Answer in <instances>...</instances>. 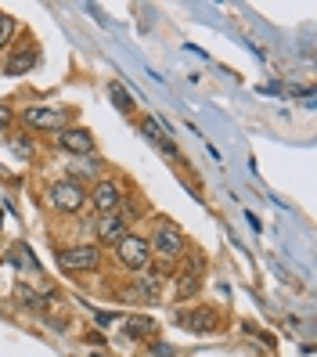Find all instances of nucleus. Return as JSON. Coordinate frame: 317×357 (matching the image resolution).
<instances>
[{"label": "nucleus", "instance_id": "nucleus-1", "mask_svg": "<svg viewBox=\"0 0 317 357\" xmlns=\"http://www.w3.org/2000/svg\"><path fill=\"white\" fill-rule=\"evenodd\" d=\"M116 253L130 271H141L148 264V257H152V245H148L144 238H137V235H126V238L116 242Z\"/></svg>", "mask_w": 317, "mask_h": 357}, {"label": "nucleus", "instance_id": "nucleus-2", "mask_svg": "<svg viewBox=\"0 0 317 357\" xmlns=\"http://www.w3.org/2000/svg\"><path fill=\"white\" fill-rule=\"evenodd\" d=\"M51 202L58 209H65V213H76V209H83V202H87V192H83L76 181H58L51 188Z\"/></svg>", "mask_w": 317, "mask_h": 357}, {"label": "nucleus", "instance_id": "nucleus-3", "mask_svg": "<svg viewBox=\"0 0 317 357\" xmlns=\"http://www.w3.org/2000/svg\"><path fill=\"white\" fill-rule=\"evenodd\" d=\"M58 267L61 271H91L98 267V249L94 245H72L58 253Z\"/></svg>", "mask_w": 317, "mask_h": 357}, {"label": "nucleus", "instance_id": "nucleus-4", "mask_svg": "<svg viewBox=\"0 0 317 357\" xmlns=\"http://www.w3.org/2000/svg\"><path fill=\"white\" fill-rule=\"evenodd\" d=\"M26 119V127L29 130H65V112H58V109H26L22 112Z\"/></svg>", "mask_w": 317, "mask_h": 357}, {"label": "nucleus", "instance_id": "nucleus-5", "mask_svg": "<svg viewBox=\"0 0 317 357\" xmlns=\"http://www.w3.org/2000/svg\"><path fill=\"white\" fill-rule=\"evenodd\" d=\"M98 238H101L105 245H116L119 238H126V217H119V213H105V217L98 220Z\"/></svg>", "mask_w": 317, "mask_h": 357}, {"label": "nucleus", "instance_id": "nucleus-6", "mask_svg": "<svg viewBox=\"0 0 317 357\" xmlns=\"http://www.w3.org/2000/svg\"><path fill=\"white\" fill-rule=\"evenodd\" d=\"M119 202H123L119 184H112V181H98L94 184V206L101 209V213H116Z\"/></svg>", "mask_w": 317, "mask_h": 357}, {"label": "nucleus", "instance_id": "nucleus-7", "mask_svg": "<svg viewBox=\"0 0 317 357\" xmlns=\"http://www.w3.org/2000/svg\"><path fill=\"white\" fill-rule=\"evenodd\" d=\"M155 249L162 257H180L184 253V238H180V231L177 227H170V224H162L159 231H155Z\"/></svg>", "mask_w": 317, "mask_h": 357}, {"label": "nucleus", "instance_id": "nucleus-8", "mask_svg": "<svg viewBox=\"0 0 317 357\" xmlns=\"http://www.w3.org/2000/svg\"><path fill=\"white\" fill-rule=\"evenodd\" d=\"M61 149L72 152V155H91L94 152V137L87 130H61Z\"/></svg>", "mask_w": 317, "mask_h": 357}, {"label": "nucleus", "instance_id": "nucleus-9", "mask_svg": "<svg viewBox=\"0 0 317 357\" xmlns=\"http://www.w3.org/2000/svg\"><path fill=\"white\" fill-rule=\"evenodd\" d=\"M33 66H36V51H33V47H26V51H18V54H11V58H8V76L33 73Z\"/></svg>", "mask_w": 317, "mask_h": 357}, {"label": "nucleus", "instance_id": "nucleus-10", "mask_svg": "<svg viewBox=\"0 0 317 357\" xmlns=\"http://www.w3.org/2000/svg\"><path fill=\"white\" fill-rule=\"evenodd\" d=\"M109 94H112V101H116V109H123V112H130V109H134L130 94H126V91L119 87V83H112V87H109Z\"/></svg>", "mask_w": 317, "mask_h": 357}, {"label": "nucleus", "instance_id": "nucleus-11", "mask_svg": "<svg viewBox=\"0 0 317 357\" xmlns=\"http://www.w3.org/2000/svg\"><path fill=\"white\" fill-rule=\"evenodd\" d=\"M199 289V275H195V271H192V275H187L180 285H177V300H187V296H192V292Z\"/></svg>", "mask_w": 317, "mask_h": 357}, {"label": "nucleus", "instance_id": "nucleus-12", "mask_svg": "<svg viewBox=\"0 0 317 357\" xmlns=\"http://www.w3.org/2000/svg\"><path fill=\"white\" fill-rule=\"evenodd\" d=\"M126 332H130V335H148V332H152V321H148V318H130V321H126Z\"/></svg>", "mask_w": 317, "mask_h": 357}, {"label": "nucleus", "instance_id": "nucleus-13", "mask_svg": "<svg viewBox=\"0 0 317 357\" xmlns=\"http://www.w3.org/2000/svg\"><path fill=\"white\" fill-rule=\"evenodd\" d=\"M11 33H15V18L11 15H0V47L11 40Z\"/></svg>", "mask_w": 317, "mask_h": 357}, {"label": "nucleus", "instance_id": "nucleus-14", "mask_svg": "<svg viewBox=\"0 0 317 357\" xmlns=\"http://www.w3.org/2000/svg\"><path fill=\"white\" fill-rule=\"evenodd\" d=\"M209 321H213V318H209L206 310H199V314H192V318H187V328H192V332H202V328H209Z\"/></svg>", "mask_w": 317, "mask_h": 357}, {"label": "nucleus", "instance_id": "nucleus-15", "mask_svg": "<svg viewBox=\"0 0 317 357\" xmlns=\"http://www.w3.org/2000/svg\"><path fill=\"white\" fill-rule=\"evenodd\" d=\"M72 174H91V177H94V174H98V162H94V159H91V162H72Z\"/></svg>", "mask_w": 317, "mask_h": 357}, {"label": "nucleus", "instance_id": "nucleus-16", "mask_svg": "<svg viewBox=\"0 0 317 357\" xmlns=\"http://www.w3.org/2000/svg\"><path fill=\"white\" fill-rule=\"evenodd\" d=\"M8 123H11V109H4V105H0V130H4Z\"/></svg>", "mask_w": 317, "mask_h": 357}, {"label": "nucleus", "instance_id": "nucleus-17", "mask_svg": "<svg viewBox=\"0 0 317 357\" xmlns=\"http://www.w3.org/2000/svg\"><path fill=\"white\" fill-rule=\"evenodd\" d=\"M15 152H18V155H29L33 149H29V141H15Z\"/></svg>", "mask_w": 317, "mask_h": 357}, {"label": "nucleus", "instance_id": "nucleus-18", "mask_svg": "<svg viewBox=\"0 0 317 357\" xmlns=\"http://www.w3.org/2000/svg\"><path fill=\"white\" fill-rule=\"evenodd\" d=\"M0 224H4V209H0Z\"/></svg>", "mask_w": 317, "mask_h": 357}]
</instances>
